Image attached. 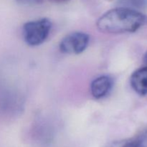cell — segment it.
I'll use <instances>...</instances> for the list:
<instances>
[{"mask_svg":"<svg viewBox=\"0 0 147 147\" xmlns=\"http://www.w3.org/2000/svg\"><path fill=\"white\" fill-rule=\"evenodd\" d=\"M147 139V130L135 137L128 141L119 142V147H144L143 143Z\"/></svg>","mask_w":147,"mask_h":147,"instance_id":"7","label":"cell"},{"mask_svg":"<svg viewBox=\"0 0 147 147\" xmlns=\"http://www.w3.org/2000/svg\"><path fill=\"white\" fill-rule=\"evenodd\" d=\"M20 2L23 3V4H27V3H30L32 2V1H36V0H18Z\"/></svg>","mask_w":147,"mask_h":147,"instance_id":"8","label":"cell"},{"mask_svg":"<svg viewBox=\"0 0 147 147\" xmlns=\"http://www.w3.org/2000/svg\"><path fill=\"white\" fill-rule=\"evenodd\" d=\"M51 28L52 23L47 18L27 22L22 27L23 38L28 45H40L48 37Z\"/></svg>","mask_w":147,"mask_h":147,"instance_id":"2","label":"cell"},{"mask_svg":"<svg viewBox=\"0 0 147 147\" xmlns=\"http://www.w3.org/2000/svg\"><path fill=\"white\" fill-rule=\"evenodd\" d=\"M113 86V80L109 76L96 78L90 84V93L96 99H100L107 96Z\"/></svg>","mask_w":147,"mask_h":147,"instance_id":"4","label":"cell"},{"mask_svg":"<svg viewBox=\"0 0 147 147\" xmlns=\"http://www.w3.org/2000/svg\"><path fill=\"white\" fill-rule=\"evenodd\" d=\"M143 60H144V63L146 65V66H147V52L145 53L144 55Z\"/></svg>","mask_w":147,"mask_h":147,"instance_id":"9","label":"cell"},{"mask_svg":"<svg viewBox=\"0 0 147 147\" xmlns=\"http://www.w3.org/2000/svg\"><path fill=\"white\" fill-rule=\"evenodd\" d=\"M89 41L90 37L88 34L83 32H74L62 39L59 47L65 54L79 55L86 50Z\"/></svg>","mask_w":147,"mask_h":147,"instance_id":"3","label":"cell"},{"mask_svg":"<svg viewBox=\"0 0 147 147\" xmlns=\"http://www.w3.org/2000/svg\"><path fill=\"white\" fill-rule=\"evenodd\" d=\"M147 24V17L139 11L118 7L106 11L98 20L100 32L109 34L135 32Z\"/></svg>","mask_w":147,"mask_h":147,"instance_id":"1","label":"cell"},{"mask_svg":"<svg viewBox=\"0 0 147 147\" xmlns=\"http://www.w3.org/2000/svg\"><path fill=\"white\" fill-rule=\"evenodd\" d=\"M130 84L133 90L142 96L147 95V66L137 69L132 73Z\"/></svg>","mask_w":147,"mask_h":147,"instance_id":"5","label":"cell"},{"mask_svg":"<svg viewBox=\"0 0 147 147\" xmlns=\"http://www.w3.org/2000/svg\"><path fill=\"white\" fill-rule=\"evenodd\" d=\"M119 5L140 11L147 9V0H119Z\"/></svg>","mask_w":147,"mask_h":147,"instance_id":"6","label":"cell"}]
</instances>
